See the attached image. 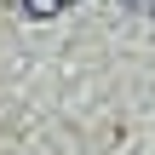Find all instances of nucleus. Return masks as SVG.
Wrapping results in <instances>:
<instances>
[{
    "instance_id": "f257e3e1",
    "label": "nucleus",
    "mask_w": 155,
    "mask_h": 155,
    "mask_svg": "<svg viewBox=\"0 0 155 155\" xmlns=\"http://www.w3.org/2000/svg\"><path fill=\"white\" fill-rule=\"evenodd\" d=\"M75 0H23V12L29 17H52V12H69Z\"/></svg>"
},
{
    "instance_id": "f03ea898",
    "label": "nucleus",
    "mask_w": 155,
    "mask_h": 155,
    "mask_svg": "<svg viewBox=\"0 0 155 155\" xmlns=\"http://www.w3.org/2000/svg\"><path fill=\"white\" fill-rule=\"evenodd\" d=\"M127 12H155V0H121Z\"/></svg>"
}]
</instances>
